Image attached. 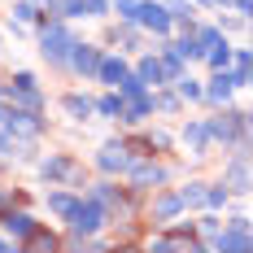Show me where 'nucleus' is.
I'll use <instances>...</instances> for the list:
<instances>
[{"label":"nucleus","mask_w":253,"mask_h":253,"mask_svg":"<svg viewBox=\"0 0 253 253\" xmlns=\"http://www.w3.org/2000/svg\"><path fill=\"white\" fill-rule=\"evenodd\" d=\"M223 183H227V188H236L240 197L249 192V153H236V157H231V166H227V175H223Z\"/></svg>","instance_id":"nucleus-15"},{"label":"nucleus","mask_w":253,"mask_h":253,"mask_svg":"<svg viewBox=\"0 0 253 253\" xmlns=\"http://www.w3.org/2000/svg\"><path fill=\"white\" fill-rule=\"evenodd\" d=\"M31 83H35V75H31V70H18V75H13V87H31Z\"/></svg>","instance_id":"nucleus-35"},{"label":"nucleus","mask_w":253,"mask_h":253,"mask_svg":"<svg viewBox=\"0 0 253 253\" xmlns=\"http://www.w3.org/2000/svg\"><path fill=\"white\" fill-rule=\"evenodd\" d=\"M22 245H35V249H57V236H52V231H40V227H35V231L22 240Z\"/></svg>","instance_id":"nucleus-31"},{"label":"nucleus","mask_w":253,"mask_h":253,"mask_svg":"<svg viewBox=\"0 0 253 253\" xmlns=\"http://www.w3.org/2000/svg\"><path fill=\"white\" fill-rule=\"evenodd\" d=\"M175 87H179V101H201V83H197V79L179 75V79H175Z\"/></svg>","instance_id":"nucleus-25"},{"label":"nucleus","mask_w":253,"mask_h":253,"mask_svg":"<svg viewBox=\"0 0 253 253\" xmlns=\"http://www.w3.org/2000/svg\"><path fill=\"white\" fill-rule=\"evenodd\" d=\"M135 75L144 79V87H162V83H166V79H162V61H157V57H140V66H135Z\"/></svg>","instance_id":"nucleus-22"},{"label":"nucleus","mask_w":253,"mask_h":253,"mask_svg":"<svg viewBox=\"0 0 253 253\" xmlns=\"http://www.w3.org/2000/svg\"><path fill=\"white\" fill-rule=\"evenodd\" d=\"M183 144H188V153H192V157H205V149H210L205 118H192V123H188V131H183Z\"/></svg>","instance_id":"nucleus-17"},{"label":"nucleus","mask_w":253,"mask_h":253,"mask_svg":"<svg viewBox=\"0 0 253 253\" xmlns=\"http://www.w3.org/2000/svg\"><path fill=\"white\" fill-rule=\"evenodd\" d=\"M75 205H79V192H75V188H57V192H48V210L57 214V218H70Z\"/></svg>","instance_id":"nucleus-20"},{"label":"nucleus","mask_w":253,"mask_h":253,"mask_svg":"<svg viewBox=\"0 0 253 253\" xmlns=\"http://www.w3.org/2000/svg\"><path fill=\"white\" fill-rule=\"evenodd\" d=\"M114 44H123V48H135V22H126L123 31H114Z\"/></svg>","instance_id":"nucleus-32"},{"label":"nucleus","mask_w":253,"mask_h":253,"mask_svg":"<svg viewBox=\"0 0 253 253\" xmlns=\"http://www.w3.org/2000/svg\"><path fill=\"white\" fill-rule=\"evenodd\" d=\"M205 131H210V144H223V149H231L240 135H249V114H245V109H231V105H223V109H214V114L205 118Z\"/></svg>","instance_id":"nucleus-1"},{"label":"nucleus","mask_w":253,"mask_h":253,"mask_svg":"<svg viewBox=\"0 0 253 253\" xmlns=\"http://www.w3.org/2000/svg\"><path fill=\"white\" fill-rule=\"evenodd\" d=\"M179 214H183L179 188H175V192H157V197H153V223H175Z\"/></svg>","instance_id":"nucleus-13"},{"label":"nucleus","mask_w":253,"mask_h":253,"mask_svg":"<svg viewBox=\"0 0 253 253\" xmlns=\"http://www.w3.org/2000/svg\"><path fill=\"white\" fill-rule=\"evenodd\" d=\"M179 197H183V210H197V205H205V183H201V179L183 183V188H179Z\"/></svg>","instance_id":"nucleus-24"},{"label":"nucleus","mask_w":253,"mask_h":253,"mask_svg":"<svg viewBox=\"0 0 253 253\" xmlns=\"http://www.w3.org/2000/svg\"><path fill=\"white\" fill-rule=\"evenodd\" d=\"M0 157H4V162H22V157H31V140H22V135H13V131L0 126Z\"/></svg>","instance_id":"nucleus-16"},{"label":"nucleus","mask_w":253,"mask_h":253,"mask_svg":"<svg viewBox=\"0 0 253 253\" xmlns=\"http://www.w3.org/2000/svg\"><path fill=\"white\" fill-rule=\"evenodd\" d=\"M126 179H131V188H135V192H144V188H157V183H166V166H157L149 153H140V157H131V166H126Z\"/></svg>","instance_id":"nucleus-6"},{"label":"nucleus","mask_w":253,"mask_h":253,"mask_svg":"<svg viewBox=\"0 0 253 253\" xmlns=\"http://www.w3.org/2000/svg\"><path fill=\"white\" fill-rule=\"evenodd\" d=\"M61 109H66L70 118L83 123V118H92V96H83V92H66V96H61Z\"/></svg>","instance_id":"nucleus-21"},{"label":"nucleus","mask_w":253,"mask_h":253,"mask_svg":"<svg viewBox=\"0 0 253 253\" xmlns=\"http://www.w3.org/2000/svg\"><path fill=\"white\" fill-rule=\"evenodd\" d=\"M210 249H218V253H249V249H253V236H249V218L240 214L236 223H223V227H218V236L210 240Z\"/></svg>","instance_id":"nucleus-4"},{"label":"nucleus","mask_w":253,"mask_h":253,"mask_svg":"<svg viewBox=\"0 0 253 253\" xmlns=\"http://www.w3.org/2000/svg\"><path fill=\"white\" fill-rule=\"evenodd\" d=\"M192 31V44H197V57H205L210 48L223 44V26H188Z\"/></svg>","instance_id":"nucleus-18"},{"label":"nucleus","mask_w":253,"mask_h":253,"mask_svg":"<svg viewBox=\"0 0 253 253\" xmlns=\"http://www.w3.org/2000/svg\"><path fill=\"white\" fill-rule=\"evenodd\" d=\"M0 223H4V231H9V240H26L31 231L40 227V223H35V218L26 214V210H13V205H9V214H4Z\"/></svg>","instance_id":"nucleus-14"},{"label":"nucleus","mask_w":253,"mask_h":253,"mask_svg":"<svg viewBox=\"0 0 253 253\" xmlns=\"http://www.w3.org/2000/svg\"><path fill=\"white\" fill-rule=\"evenodd\" d=\"M126 166H131V153H126L123 140H109V144H101V153H96V170L101 175H126Z\"/></svg>","instance_id":"nucleus-7"},{"label":"nucleus","mask_w":253,"mask_h":253,"mask_svg":"<svg viewBox=\"0 0 253 253\" xmlns=\"http://www.w3.org/2000/svg\"><path fill=\"white\" fill-rule=\"evenodd\" d=\"M131 22L153 31V35H170L175 22H170V13H166V4H153V0H135V9H131Z\"/></svg>","instance_id":"nucleus-5"},{"label":"nucleus","mask_w":253,"mask_h":253,"mask_svg":"<svg viewBox=\"0 0 253 253\" xmlns=\"http://www.w3.org/2000/svg\"><path fill=\"white\" fill-rule=\"evenodd\" d=\"M179 92H162V96H153V109H162V114H179Z\"/></svg>","instance_id":"nucleus-29"},{"label":"nucleus","mask_w":253,"mask_h":253,"mask_svg":"<svg viewBox=\"0 0 253 253\" xmlns=\"http://www.w3.org/2000/svg\"><path fill=\"white\" fill-rule=\"evenodd\" d=\"M131 9H135V0H114V13H118L123 22H131Z\"/></svg>","instance_id":"nucleus-34"},{"label":"nucleus","mask_w":253,"mask_h":253,"mask_svg":"<svg viewBox=\"0 0 253 253\" xmlns=\"http://www.w3.org/2000/svg\"><path fill=\"white\" fill-rule=\"evenodd\" d=\"M227 183H218V188H205V205H210V210H223V205H227Z\"/></svg>","instance_id":"nucleus-30"},{"label":"nucleus","mask_w":253,"mask_h":253,"mask_svg":"<svg viewBox=\"0 0 253 253\" xmlns=\"http://www.w3.org/2000/svg\"><path fill=\"white\" fill-rule=\"evenodd\" d=\"M40 175L48 179V183H57V179H70V183H79V166H75V157H44L40 162Z\"/></svg>","instance_id":"nucleus-12"},{"label":"nucleus","mask_w":253,"mask_h":253,"mask_svg":"<svg viewBox=\"0 0 253 253\" xmlns=\"http://www.w3.org/2000/svg\"><path fill=\"white\" fill-rule=\"evenodd\" d=\"M205 57H210V70H227V66H231V48H227V44H218V48H210Z\"/></svg>","instance_id":"nucleus-28"},{"label":"nucleus","mask_w":253,"mask_h":253,"mask_svg":"<svg viewBox=\"0 0 253 253\" xmlns=\"http://www.w3.org/2000/svg\"><path fill=\"white\" fill-rule=\"evenodd\" d=\"M4 131H13V135H22V140H35V135L44 131V118H40V114H31V109H9Z\"/></svg>","instance_id":"nucleus-11"},{"label":"nucleus","mask_w":253,"mask_h":253,"mask_svg":"<svg viewBox=\"0 0 253 253\" xmlns=\"http://www.w3.org/2000/svg\"><path fill=\"white\" fill-rule=\"evenodd\" d=\"M218 227H223V223H218V218H214V214H210V218H201V223H197V227H192V231H201V249H210V240H214V236H218Z\"/></svg>","instance_id":"nucleus-27"},{"label":"nucleus","mask_w":253,"mask_h":253,"mask_svg":"<svg viewBox=\"0 0 253 253\" xmlns=\"http://www.w3.org/2000/svg\"><path fill=\"white\" fill-rule=\"evenodd\" d=\"M153 114V92H126L118 96V118L123 123H144Z\"/></svg>","instance_id":"nucleus-9"},{"label":"nucleus","mask_w":253,"mask_h":253,"mask_svg":"<svg viewBox=\"0 0 253 253\" xmlns=\"http://www.w3.org/2000/svg\"><path fill=\"white\" fill-rule=\"evenodd\" d=\"M87 197H92V201H101L105 210H114V205H123V192H118V188H114L109 179H105V183H96V188H92Z\"/></svg>","instance_id":"nucleus-23"},{"label":"nucleus","mask_w":253,"mask_h":253,"mask_svg":"<svg viewBox=\"0 0 253 253\" xmlns=\"http://www.w3.org/2000/svg\"><path fill=\"white\" fill-rule=\"evenodd\" d=\"M70 48H75V31L61 22V18H44L40 22V57L48 66H66Z\"/></svg>","instance_id":"nucleus-2"},{"label":"nucleus","mask_w":253,"mask_h":253,"mask_svg":"<svg viewBox=\"0 0 253 253\" xmlns=\"http://www.w3.org/2000/svg\"><path fill=\"white\" fill-rule=\"evenodd\" d=\"M126 75V61L123 57H105L101 52V66H96V79H101L105 87H118V79Z\"/></svg>","instance_id":"nucleus-19"},{"label":"nucleus","mask_w":253,"mask_h":253,"mask_svg":"<svg viewBox=\"0 0 253 253\" xmlns=\"http://www.w3.org/2000/svg\"><path fill=\"white\" fill-rule=\"evenodd\" d=\"M144 144H149V149H170V135H166V131H149V135H144Z\"/></svg>","instance_id":"nucleus-33"},{"label":"nucleus","mask_w":253,"mask_h":253,"mask_svg":"<svg viewBox=\"0 0 253 253\" xmlns=\"http://www.w3.org/2000/svg\"><path fill=\"white\" fill-rule=\"evenodd\" d=\"M66 66H70L79 79H96L101 48H96V44H79V40H75V48H70V57H66Z\"/></svg>","instance_id":"nucleus-8"},{"label":"nucleus","mask_w":253,"mask_h":253,"mask_svg":"<svg viewBox=\"0 0 253 253\" xmlns=\"http://www.w3.org/2000/svg\"><path fill=\"white\" fill-rule=\"evenodd\" d=\"M70 240H83V236H96V231L109 223V210L101 201H92V197H79V205L70 210Z\"/></svg>","instance_id":"nucleus-3"},{"label":"nucleus","mask_w":253,"mask_h":253,"mask_svg":"<svg viewBox=\"0 0 253 253\" xmlns=\"http://www.w3.org/2000/svg\"><path fill=\"white\" fill-rule=\"evenodd\" d=\"M35 18H40V4H35V0H18V4H13V22H35Z\"/></svg>","instance_id":"nucleus-26"},{"label":"nucleus","mask_w":253,"mask_h":253,"mask_svg":"<svg viewBox=\"0 0 253 253\" xmlns=\"http://www.w3.org/2000/svg\"><path fill=\"white\" fill-rule=\"evenodd\" d=\"M4 249H13V240H9V236H0V253Z\"/></svg>","instance_id":"nucleus-36"},{"label":"nucleus","mask_w":253,"mask_h":253,"mask_svg":"<svg viewBox=\"0 0 253 253\" xmlns=\"http://www.w3.org/2000/svg\"><path fill=\"white\" fill-rule=\"evenodd\" d=\"M231 92H236V83H231L227 70H214V79L201 87V101L214 105V109H223V105H231Z\"/></svg>","instance_id":"nucleus-10"}]
</instances>
